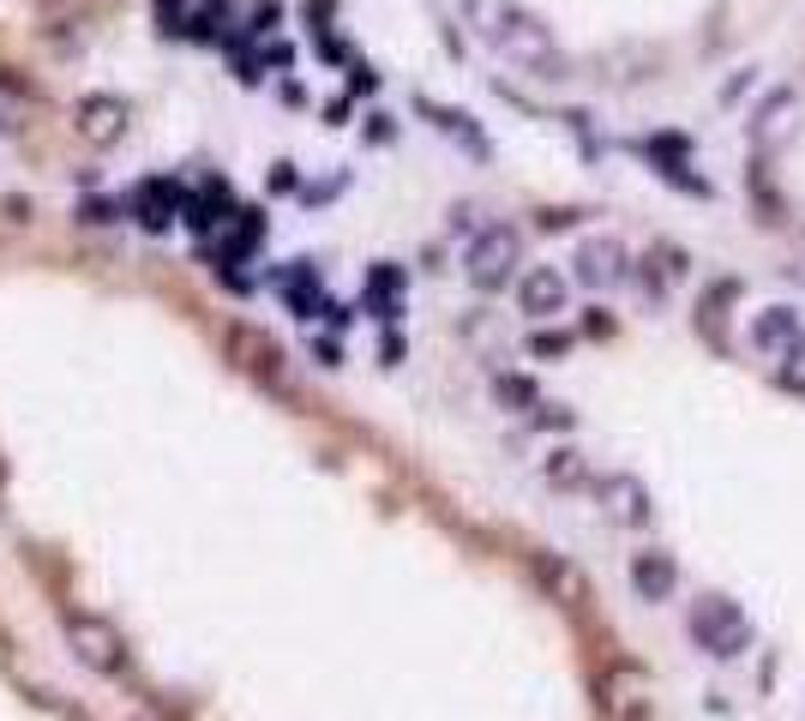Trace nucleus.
<instances>
[{
    "instance_id": "aec40b11",
    "label": "nucleus",
    "mask_w": 805,
    "mask_h": 721,
    "mask_svg": "<svg viewBox=\"0 0 805 721\" xmlns=\"http://www.w3.org/2000/svg\"><path fill=\"white\" fill-rule=\"evenodd\" d=\"M728 295H740V283H715V289H710V301H703V313H698V319H703V337H710V343H721V301H728Z\"/></svg>"
},
{
    "instance_id": "6e6552de",
    "label": "nucleus",
    "mask_w": 805,
    "mask_h": 721,
    "mask_svg": "<svg viewBox=\"0 0 805 721\" xmlns=\"http://www.w3.org/2000/svg\"><path fill=\"white\" fill-rule=\"evenodd\" d=\"M518 307L529 313V319H559V313L572 307V277L553 270V265L518 270Z\"/></svg>"
},
{
    "instance_id": "20e7f679",
    "label": "nucleus",
    "mask_w": 805,
    "mask_h": 721,
    "mask_svg": "<svg viewBox=\"0 0 805 721\" xmlns=\"http://www.w3.org/2000/svg\"><path fill=\"white\" fill-rule=\"evenodd\" d=\"M61 637H66V649H73L78 668L103 673V680H120V673H127V637H120V631L108 625L103 614H85V607H73V614L61 619Z\"/></svg>"
},
{
    "instance_id": "dca6fc26",
    "label": "nucleus",
    "mask_w": 805,
    "mask_h": 721,
    "mask_svg": "<svg viewBox=\"0 0 805 721\" xmlns=\"http://www.w3.org/2000/svg\"><path fill=\"white\" fill-rule=\"evenodd\" d=\"M494 403L511 415H535L541 409V385L529 374H494Z\"/></svg>"
},
{
    "instance_id": "39448f33",
    "label": "nucleus",
    "mask_w": 805,
    "mask_h": 721,
    "mask_svg": "<svg viewBox=\"0 0 805 721\" xmlns=\"http://www.w3.org/2000/svg\"><path fill=\"white\" fill-rule=\"evenodd\" d=\"M127 127H132V109L115 90H97V97H85V103L73 109V132L91 144V151H115V144L127 139Z\"/></svg>"
},
{
    "instance_id": "412c9836",
    "label": "nucleus",
    "mask_w": 805,
    "mask_h": 721,
    "mask_svg": "<svg viewBox=\"0 0 805 721\" xmlns=\"http://www.w3.org/2000/svg\"><path fill=\"white\" fill-rule=\"evenodd\" d=\"M565 349H572V337H565V331H535V337H529V355H535V360L565 355Z\"/></svg>"
},
{
    "instance_id": "f03ea898",
    "label": "nucleus",
    "mask_w": 805,
    "mask_h": 721,
    "mask_svg": "<svg viewBox=\"0 0 805 721\" xmlns=\"http://www.w3.org/2000/svg\"><path fill=\"white\" fill-rule=\"evenodd\" d=\"M686 631H691V644L715 661H733L752 649V619H745V607L733 595H698L686 614Z\"/></svg>"
},
{
    "instance_id": "a211bd4d",
    "label": "nucleus",
    "mask_w": 805,
    "mask_h": 721,
    "mask_svg": "<svg viewBox=\"0 0 805 721\" xmlns=\"http://www.w3.org/2000/svg\"><path fill=\"white\" fill-rule=\"evenodd\" d=\"M601 692H608V709L619 721H650V692H643L637 680H608Z\"/></svg>"
},
{
    "instance_id": "6ab92c4d",
    "label": "nucleus",
    "mask_w": 805,
    "mask_h": 721,
    "mask_svg": "<svg viewBox=\"0 0 805 721\" xmlns=\"http://www.w3.org/2000/svg\"><path fill=\"white\" fill-rule=\"evenodd\" d=\"M776 385L805 391V331H800V337H793V343L776 355Z\"/></svg>"
},
{
    "instance_id": "9b49d317",
    "label": "nucleus",
    "mask_w": 805,
    "mask_h": 721,
    "mask_svg": "<svg viewBox=\"0 0 805 721\" xmlns=\"http://www.w3.org/2000/svg\"><path fill=\"white\" fill-rule=\"evenodd\" d=\"M535 476H541L553 493H577V488H589V481H596V464H589L577 445H553L541 464H535Z\"/></svg>"
},
{
    "instance_id": "1a4fd4ad",
    "label": "nucleus",
    "mask_w": 805,
    "mask_h": 721,
    "mask_svg": "<svg viewBox=\"0 0 805 721\" xmlns=\"http://www.w3.org/2000/svg\"><path fill=\"white\" fill-rule=\"evenodd\" d=\"M529 571H535V583H541V590L565 607V614H584V607H589V578L565 554H535Z\"/></svg>"
},
{
    "instance_id": "4468645a",
    "label": "nucleus",
    "mask_w": 805,
    "mask_h": 721,
    "mask_svg": "<svg viewBox=\"0 0 805 721\" xmlns=\"http://www.w3.org/2000/svg\"><path fill=\"white\" fill-rule=\"evenodd\" d=\"M793 115H800V97H793V90H776V97H769L764 109H757V121H752V139L764 144H776L781 132H793Z\"/></svg>"
},
{
    "instance_id": "9d476101",
    "label": "nucleus",
    "mask_w": 805,
    "mask_h": 721,
    "mask_svg": "<svg viewBox=\"0 0 805 721\" xmlns=\"http://www.w3.org/2000/svg\"><path fill=\"white\" fill-rule=\"evenodd\" d=\"M631 590L637 602H674L679 590V559L667 554V547H643V554H631Z\"/></svg>"
},
{
    "instance_id": "f3484780",
    "label": "nucleus",
    "mask_w": 805,
    "mask_h": 721,
    "mask_svg": "<svg viewBox=\"0 0 805 721\" xmlns=\"http://www.w3.org/2000/svg\"><path fill=\"white\" fill-rule=\"evenodd\" d=\"M421 115H427L433 127L445 132V139H463V144H469V151H475V156H487V139H481V132L469 127V115H463V109H439V103H421Z\"/></svg>"
},
{
    "instance_id": "0eeeda50",
    "label": "nucleus",
    "mask_w": 805,
    "mask_h": 721,
    "mask_svg": "<svg viewBox=\"0 0 805 721\" xmlns=\"http://www.w3.org/2000/svg\"><path fill=\"white\" fill-rule=\"evenodd\" d=\"M596 488V505L608 511V523H619V529H643L650 523V511H655V499H650V488L637 476H625V469H613V476H601V481H589Z\"/></svg>"
},
{
    "instance_id": "ddd939ff",
    "label": "nucleus",
    "mask_w": 805,
    "mask_h": 721,
    "mask_svg": "<svg viewBox=\"0 0 805 721\" xmlns=\"http://www.w3.org/2000/svg\"><path fill=\"white\" fill-rule=\"evenodd\" d=\"M793 337H800V313L793 307H764L752 325H745V343H752L757 355H781Z\"/></svg>"
},
{
    "instance_id": "423d86ee",
    "label": "nucleus",
    "mask_w": 805,
    "mask_h": 721,
    "mask_svg": "<svg viewBox=\"0 0 805 721\" xmlns=\"http://www.w3.org/2000/svg\"><path fill=\"white\" fill-rule=\"evenodd\" d=\"M572 270H577V283H584V289L608 295V289L631 283V253H625V246L613 241V235H589V241H577Z\"/></svg>"
},
{
    "instance_id": "f8f14e48",
    "label": "nucleus",
    "mask_w": 805,
    "mask_h": 721,
    "mask_svg": "<svg viewBox=\"0 0 805 721\" xmlns=\"http://www.w3.org/2000/svg\"><path fill=\"white\" fill-rule=\"evenodd\" d=\"M229 355L259 379H277V367H283V349H277L265 331H253V325H229Z\"/></svg>"
},
{
    "instance_id": "7ed1b4c3",
    "label": "nucleus",
    "mask_w": 805,
    "mask_h": 721,
    "mask_svg": "<svg viewBox=\"0 0 805 721\" xmlns=\"http://www.w3.org/2000/svg\"><path fill=\"white\" fill-rule=\"evenodd\" d=\"M518 270H523V235L511 223H487L463 253V277L481 295H499L506 283H518Z\"/></svg>"
},
{
    "instance_id": "f257e3e1",
    "label": "nucleus",
    "mask_w": 805,
    "mask_h": 721,
    "mask_svg": "<svg viewBox=\"0 0 805 721\" xmlns=\"http://www.w3.org/2000/svg\"><path fill=\"white\" fill-rule=\"evenodd\" d=\"M469 25H475V37L487 42L499 61L518 66V73H529V78H565L572 73V61L547 37V25L523 13L518 0H469Z\"/></svg>"
},
{
    "instance_id": "4be33fe9",
    "label": "nucleus",
    "mask_w": 805,
    "mask_h": 721,
    "mask_svg": "<svg viewBox=\"0 0 805 721\" xmlns=\"http://www.w3.org/2000/svg\"><path fill=\"white\" fill-rule=\"evenodd\" d=\"M0 493H7V464H0Z\"/></svg>"
},
{
    "instance_id": "2eb2a0df",
    "label": "nucleus",
    "mask_w": 805,
    "mask_h": 721,
    "mask_svg": "<svg viewBox=\"0 0 805 721\" xmlns=\"http://www.w3.org/2000/svg\"><path fill=\"white\" fill-rule=\"evenodd\" d=\"M30 115H37V90H30L18 73H0V127L18 132Z\"/></svg>"
}]
</instances>
